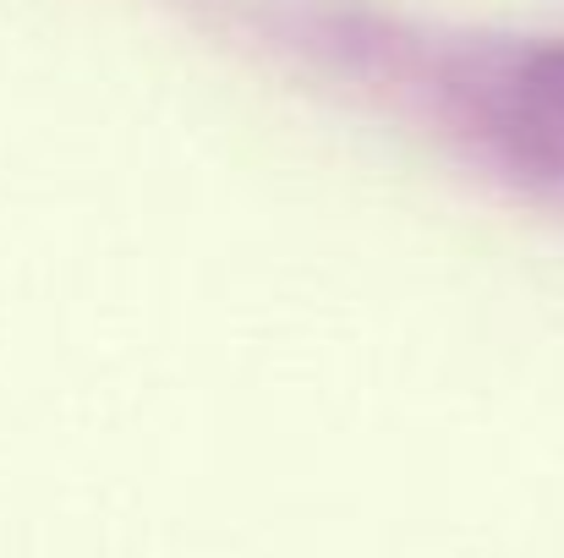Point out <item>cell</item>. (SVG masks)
<instances>
[{"label":"cell","mask_w":564,"mask_h":558,"mask_svg":"<svg viewBox=\"0 0 564 558\" xmlns=\"http://www.w3.org/2000/svg\"><path fill=\"white\" fill-rule=\"evenodd\" d=\"M313 44L351 77L400 94L460 154L564 214V33H416L378 17H324Z\"/></svg>","instance_id":"6da1fadb"}]
</instances>
